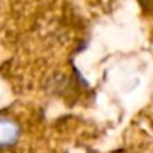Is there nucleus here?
Instances as JSON below:
<instances>
[{"label":"nucleus","mask_w":153,"mask_h":153,"mask_svg":"<svg viewBox=\"0 0 153 153\" xmlns=\"http://www.w3.org/2000/svg\"><path fill=\"white\" fill-rule=\"evenodd\" d=\"M21 137L20 125L9 117H0V150L14 147Z\"/></svg>","instance_id":"f257e3e1"}]
</instances>
